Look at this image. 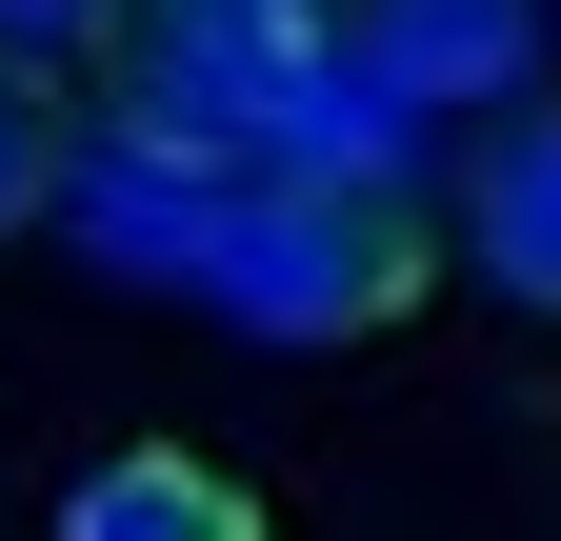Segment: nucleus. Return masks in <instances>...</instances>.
I'll use <instances>...</instances> for the list:
<instances>
[{
  "label": "nucleus",
  "instance_id": "nucleus-5",
  "mask_svg": "<svg viewBox=\"0 0 561 541\" xmlns=\"http://www.w3.org/2000/svg\"><path fill=\"white\" fill-rule=\"evenodd\" d=\"M221 200H241V181H201V161H161V141H81V181H60V221H81V241L121 261V281H201Z\"/></svg>",
  "mask_w": 561,
  "mask_h": 541
},
{
  "label": "nucleus",
  "instance_id": "nucleus-6",
  "mask_svg": "<svg viewBox=\"0 0 561 541\" xmlns=\"http://www.w3.org/2000/svg\"><path fill=\"white\" fill-rule=\"evenodd\" d=\"M60 541H261V502L221 482V461H181V441H121L81 502H60Z\"/></svg>",
  "mask_w": 561,
  "mask_h": 541
},
{
  "label": "nucleus",
  "instance_id": "nucleus-4",
  "mask_svg": "<svg viewBox=\"0 0 561 541\" xmlns=\"http://www.w3.org/2000/svg\"><path fill=\"white\" fill-rule=\"evenodd\" d=\"M442 241H461L502 301H541V321H561V101L481 120V161L442 181Z\"/></svg>",
  "mask_w": 561,
  "mask_h": 541
},
{
  "label": "nucleus",
  "instance_id": "nucleus-1",
  "mask_svg": "<svg viewBox=\"0 0 561 541\" xmlns=\"http://www.w3.org/2000/svg\"><path fill=\"white\" fill-rule=\"evenodd\" d=\"M421 281H442V200H381V181H241L201 241V301L241 342H381Z\"/></svg>",
  "mask_w": 561,
  "mask_h": 541
},
{
  "label": "nucleus",
  "instance_id": "nucleus-8",
  "mask_svg": "<svg viewBox=\"0 0 561 541\" xmlns=\"http://www.w3.org/2000/svg\"><path fill=\"white\" fill-rule=\"evenodd\" d=\"M101 21H121V0H0V60L60 81V60H101Z\"/></svg>",
  "mask_w": 561,
  "mask_h": 541
},
{
  "label": "nucleus",
  "instance_id": "nucleus-3",
  "mask_svg": "<svg viewBox=\"0 0 561 541\" xmlns=\"http://www.w3.org/2000/svg\"><path fill=\"white\" fill-rule=\"evenodd\" d=\"M341 60H362L401 120H522L541 0H341Z\"/></svg>",
  "mask_w": 561,
  "mask_h": 541
},
{
  "label": "nucleus",
  "instance_id": "nucleus-9",
  "mask_svg": "<svg viewBox=\"0 0 561 541\" xmlns=\"http://www.w3.org/2000/svg\"><path fill=\"white\" fill-rule=\"evenodd\" d=\"M280 21H341V0H280Z\"/></svg>",
  "mask_w": 561,
  "mask_h": 541
},
{
  "label": "nucleus",
  "instance_id": "nucleus-7",
  "mask_svg": "<svg viewBox=\"0 0 561 541\" xmlns=\"http://www.w3.org/2000/svg\"><path fill=\"white\" fill-rule=\"evenodd\" d=\"M60 181H81V120H60V81H21V60H0V241L60 221Z\"/></svg>",
  "mask_w": 561,
  "mask_h": 541
},
{
  "label": "nucleus",
  "instance_id": "nucleus-2",
  "mask_svg": "<svg viewBox=\"0 0 561 541\" xmlns=\"http://www.w3.org/2000/svg\"><path fill=\"white\" fill-rule=\"evenodd\" d=\"M321 60H341V21H280V0H121L101 21V141H161L201 181H261V141L301 120Z\"/></svg>",
  "mask_w": 561,
  "mask_h": 541
}]
</instances>
